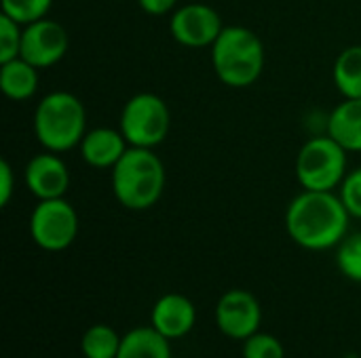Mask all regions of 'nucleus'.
<instances>
[{
	"label": "nucleus",
	"instance_id": "nucleus-1",
	"mask_svg": "<svg viewBox=\"0 0 361 358\" xmlns=\"http://www.w3.org/2000/svg\"><path fill=\"white\" fill-rule=\"evenodd\" d=\"M349 211L334 192L302 190L286 209L288 236L307 251L336 249L349 234Z\"/></svg>",
	"mask_w": 361,
	"mask_h": 358
},
{
	"label": "nucleus",
	"instance_id": "nucleus-2",
	"mask_svg": "<svg viewBox=\"0 0 361 358\" xmlns=\"http://www.w3.org/2000/svg\"><path fill=\"white\" fill-rule=\"evenodd\" d=\"M167 184L165 165L150 148H129L110 171L112 194L129 211L152 209Z\"/></svg>",
	"mask_w": 361,
	"mask_h": 358
},
{
	"label": "nucleus",
	"instance_id": "nucleus-3",
	"mask_svg": "<svg viewBox=\"0 0 361 358\" xmlns=\"http://www.w3.org/2000/svg\"><path fill=\"white\" fill-rule=\"evenodd\" d=\"M212 49V68L220 82L233 89L252 87L264 70L267 55L260 36L243 25H224Z\"/></svg>",
	"mask_w": 361,
	"mask_h": 358
},
{
	"label": "nucleus",
	"instance_id": "nucleus-4",
	"mask_svg": "<svg viewBox=\"0 0 361 358\" xmlns=\"http://www.w3.org/2000/svg\"><path fill=\"white\" fill-rule=\"evenodd\" d=\"M32 124L38 143L49 152L61 154L78 148L85 137L87 110L76 95L68 91H53L38 101Z\"/></svg>",
	"mask_w": 361,
	"mask_h": 358
},
{
	"label": "nucleus",
	"instance_id": "nucleus-5",
	"mask_svg": "<svg viewBox=\"0 0 361 358\" xmlns=\"http://www.w3.org/2000/svg\"><path fill=\"white\" fill-rule=\"evenodd\" d=\"M349 152L328 133L311 137L296 156V179L302 190L334 192L347 177Z\"/></svg>",
	"mask_w": 361,
	"mask_h": 358
},
{
	"label": "nucleus",
	"instance_id": "nucleus-6",
	"mask_svg": "<svg viewBox=\"0 0 361 358\" xmlns=\"http://www.w3.org/2000/svg\"><path fill=\"white\" fill-rule=\"evenodd\" d=\"M118 129L131 148L154 150L171 131L169 106L154 93H137L123 106Z\"/></svg>",
	"mask_w": 361,
	"mask_h": 358
},
{
	"label": "nucleus",
	"instance_id": "nucleus-7",
	"mask_svg": "<svg viewBox=\"0 0 361 358\" xmlns=\"http://www.w3.org/2000/svg\"><path fill=\"white\" fill-rule=\"evenodd\" d=\"M30 236L42 251H66L78 236L76 209L66 198L38 200L30 215Z\"/></svg>",
	"mask_w": 361,
	"mask_h": 358
},
{
	"label": "nucleus",
	"instance_id": "nucleus-8",
	"mask_svg": "<svg viewBox=\"0 0 361 358\" xmlns=\"http://www.w3.org/2000/svg\"><path fill=\"white\" fill-rule=\"evenodd\" d=\"M169 30L176 42L188 49L212 46L224 30L220 13L205 2H188L171 13Z\"/></svg>",
	"mask_w": 361,
	"mask_h": 358
},
{
	"label": "nucleus",
	"instance_id": "nucleus-9",
	"mask_svg": "<svg viewBox=\"0 0 361 358\" xmlns=\"http://www.w3.org/2000/svg\"><path fill=\"white\" fill-rule=\"evenodd\" d=\"M216 327L222 335L245 342L254 333L260 331L262 325V308L254 293L245 289L226 291L216 304Z\"/></svg>",
	"mask_w": 361,
	"mask_h": 358
},
{
	"label": "nucleus",
	"instance_id": "nucleus-10",
	"mask_svg": "<svg viewBox=\"0 0 361 358\" xmlns=\"http://www.w3.org/2000/svg\"><path fill=\"white\" fill-rule=\"evenodd\" d=\"M68 49H70V36L61 23L44 17L23 25L19 57H23L38 70L59 63L66 57Z\"/></svg>",
	"mask_w": 361,
	"mask_h": 358
},
{
	"label": "nucleus",
	"instance_id": "nucleus-11",
	"mask_svg": "<svg viewBox=\"0 0 361 358\" xmlns=\"http://www.w3.org/2000/svg\"><path fill=\"white\" fill-rule=\"evenodd\" d=\"M23 181L27 192L38 200L63 198L70 188V169L57 152L44 150L27 160Z\"/></svg>",
	"mask_w": 361,
	"mask_h": 358
},
{
	"label": "nucleus",
	"instance_id": "nucleus-12",
	"mask_svg": "<svg viewBox=\"0 0 361 358\" xmlns=\"http://www.w3.org/2000/svg\"><path fill=\"white\" fill-rule=\"evenodd\" d=\"M197 323L195 304L182 293L161 295L150 312V325L169 342L186 338Z\"/></svg>",
	"mask_w": 361,
	"mask_h": 358
},
{
	"label": "nucleus",
	"instance_id": "nucleus-13",
	"mask_svg": "<svg viewBox=\"0 0 361 358\" xmlns=\"http://www.w3.org/2000/svg\"><path fill=\"white\" fill-rule=\"evenodd\" d=\"M131 146L127 143L121 129L112 127H97L85 133L78 143L80 158L93 169H108L112 171L114 165L125 156Z\"/></svg>",
	"mask_w": 361,
	"mask_h": 358
},
{
	"label": "nucleus",
	"instance_id": "nucleus-14",
	"mask_svg": "<svg viewBox=\"0 0 361 358\" xmlns=\"http://www.w3.org/2000/svg\"><path fill=\"white\" fill-rule=\"evenodd\" d=\"M328 135L347 152H361V99H343L328 116Z\"/></svg>",
	"mask_w": 361,
	"mask_h": 358
},
{
	"label": "nucleus",
	"instance_id": "nucleus-15",
	"mask_svg": "<svg viewBox=\"0 0 361 358\" xmlns=\"http://www.w3.org/2000/svg\"><path fill=\"white\" fill-rule=\"evenodd\" d=\"M0 91L11 101H25L38 91V68L15 57L0 63Z\"/></svg>",
	"mask_w": 361,
	"mask_h": 358
},
{
	"label": "nucleus",
	"instance_id": "nucleus-16",
	"mask_svg": "<svg viewBox=\"0 0 361 358\" xmlns=\"http://www.w3.org/2000/svg\"><path fill=\"white\" fill-rule=\"evenodd\" d=\"M116 358H171V342L152 325L135 327L123 335Z\"/></svg>",
	"mask_w": 361,
	"mask_h": 358
},
{
	"label": "nucleus",
	"instance_id": "nucleus-17",
	"mask_svg": "<svg viewBox=\"0 0 361 358\" xmlns=\"http://www.w3.org/2000/svg\"><path fill=\"white\" fill-rule=\"evenodd\" d=\"M332 78L336 91L345 99H361V44L347 46L338 53Z\"/></svg>",
	"mask_w": 361,
	"mask_h": 358
},
{
	"label": "nucleus",
	"instance_id": "nucleus-18",
	"mask_svg": "<svg viewBox=\"0 0 361 358\" xmlns=\"http://www.w3.org/2000/svg\"><path fill=\"white\" fill-rule=\"evenodd\" d=\"M123 335L110 325H91L80 338L82 358H116Z\"/></svg>",
	"mask_w": 361,
	"mask_h": 358
},
{
	"label": "nucleus",
	"instance_id": "nucleus-19",
	"mask_svg": "<svg viewBox=\"0 0 361 358\" xmlns=\"http://www.w3.org/2000/svg\"><path fill=\"white\" fill-rule=\"evenodd\" d=\"M336 266L341 274L361 285V232L347 234L336 247Z\"/></svg>",
	"mask_w": 361,
	"mask_h": 358
},
{
	"label": "nucleus",
	"instance_id": "nucleus-20",
	"mask_svg": "<svg viewBox=\"0 0 361 358\" xmlns=\"http://www.w3.org/2000/svg\"><path fill=\"white\" fill-rule=\"evenodd\" d=\"M0 4L2 15L11 17L19 25H27L38 19H44L53 6V0H0Z\"/></svg>",
	"mask_w": 361,
	"mask_h": 358
},
{
	"label": "nucleus",
	"instance_id": "nucleus-21",
	"mask_svg": "<svg viewBox=\"0 0 361 358\" xmlns=\"http://www.w3.org/2000/svg\"><path fill=\"white\" fill-rule=\"evenodd\" d=\"M243 358H286V350L275 335L258 331L243 342Z\"/></svg>",
	"mask_w": 361,
	"mask_h": 358
},
{
	"label": "nucleus",
	"instance_id": "nucleus-22",
	"mask_svg": "<svg viewBox=\"0 0 361 358\" xmlns=\"http://www.w3.org/2000/svg\"><path fill=\"white\" fill-rule=\"evenodd\" d=\"M23 25L6 15H0V63L11 61L21 55Z\"/></svg>",
	"mask_w": 361,
	"mask_h": 358
},
{
	"label": "nucleus",
	"instance_id": "nucleus-23",
	"mask_svg": "<svg viewBox=\"0 0 361 358\" xmlns=\"http://www.w3.org/2000/svg\"><path fill=\"white\" fill-rule=\"evenodd\" d=\"M338 196L345 203L349 215L361 219V167L347 173V177L343 179L338 188Z\"/></svg>",
	"mask_w": 361,
	"mask_h": 358
},
{
	"label": "nucleus",
	"instance_id": "nucleus-24",
	"mask_svg": "<svg viewBox=\"0 0 361 358\" xmlns=\"http://www.w3.org/2000/svg\"><path fill=\"white\" fill-rule=\"evenodd\" d=\"M15 194V173L8 160H0V207H6Z\"/></svg>",
	"mask_w": 361,
	"mask_h": 358
},
{
	"label": "nucleus",
	"instance_id": "nucleus-25",
	"mask_svg": "<svg viewBox=\"0 0 361 358\" xmlns=\"http://www.w3.org/2000/svg\"><path fill=\"white\" fill-rule=\"evenodd\" d=\"M137 2L144 13L154 15V17L167 15L169 11H176V6H178V0H137Z\"/></svg>",
	"mask_w": 361,
	"mask_h": 358
},
{
	"label": "nucleus",
	"instance_id": "nucleus-26",
	"mask_svg": "<svg viewBox=\"0 0 361 358\" xmlns=\"http://www.w3.org/2000/svg\"><path fill=\"white\" fill-rule=\"evenodd\" d=\"M351 358H360V357H351Z\"/></svg>",
	"mask_w": 361,
	"mask_h": 358
}]
</instances>
